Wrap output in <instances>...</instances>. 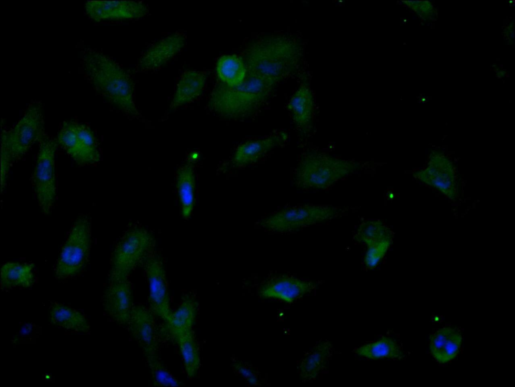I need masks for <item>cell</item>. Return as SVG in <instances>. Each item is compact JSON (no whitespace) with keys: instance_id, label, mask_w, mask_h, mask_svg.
I'll use <instances>...</instances> for the list:
<instances>
[{"instance_id":"9a60e30c","label":"cell","mask_w":515,"mask_h":387,"mask_svg":"<svg viewBox=\"0 0 515 387\" xmlns=\"http://www.w3.org/2000/svg\"><path fill=\"white\" fill-rule=\"evenodd\" d=\"M316 287L313 282L289 275L275 276L268 279L260 287V295L265 298L293 303Z\"/></svg>"},{"instance_id":"5bb4252c","label":"cell","mask_w":515,"mask_h":387,"mask_svg":"<svg viewBox=\"0 0 515 387\" xmlns=\"http://www.w3.org/2000/svg\"><path fill=\"white\" fill-rule=\"evenodd\" d=\"M155 314L149 307L134 306L127 325L146 357L156 355L158 339Z\"/></svg>"},{"instance_id":"7a4b0ae2","label":"cell","mask_w":515,"mask_h":387,"mask_svg":"<svg viewBox=\"0 0 515 387\" xmlns=\"http://www.w3.org/2000/svg\"><path fill=\"white\" fill-rule=\"evenodd\" d=\"M243 57L247 70L265 76L277 83L297 69L302 48L293 37L273 35L251 43L244 51Z\"/></svg>"},{"instance_id":"4fadbf2b","label":"cell","mask_w":515,"mask_h":387,"mask_svg":"<svg viewBox=\"0 0 515 387\" xmlns=\"http://www.w3.org/2000/svg\"><path fill=\"white\" fill-rule=\"evenodd\" d=\"M84 8L88 16L97 22L139 19L149 13L148 6L141 1H89Z\"/></svg>"},{"instance_id":"7c38bea8","label":"cell","mask_w":515,"mask_h":387,"mask_svg":"<svg viewBox=\"0 0 515 387\" xmlns=\"http://www.w3.org/2000/svg\"><path fill=\"white\" fill-rule=\"evenodd\" d=\"M413 176L450 199H454L457 196L454 167L450 159L441 152L432 151L426 167L415 172Z\"/></svg>"},{"instance_id":"d4e9b609","label":"cell","mask_w":515,"mask_h":387,"mask_svg":"<svg viewBox=\"0 0 515 387\" xmlns=\"http://www.w3.org/2000/svg\"><path fill=\"white\" fill-rule=\"evenodd\" d=\"M34 265L33 263L8 262L1 270V288L4 289L16 287H28L34 283Z\"/></svg>"},{"instance_id":"5b68a950","label":"cell","mask_w":515,"mask_h":387,"mask_svg":"<svg viewBox=\"0 0 515 387\" xmlns=\"http://www.w3.org/2000/svg\"><path fill=\"white\" fill-rule=\"evenodd\" d=\"M360 165L354 160L324 152H309L302 157L297 165L295 182L302 188L324 189L355 172Z\"/></svg>"},{"instance_id":"44dd1931","label":"cell","mask_w":515,"mask_h":387,"mask_svg":"<svg viewBox=\"0 0 515 387\" xmlns=\"http://www.w3.org/2000/svg\"><path fill=\"white\" fill-rule=\"evenodd\" d=\"M292 119L298 130L306 134L312 127L314 99L310 88L302 84L292 95L287 105Z\"/></svg>"},{"instance_id":"8fae6325","label":"cell","mask_w":515,"mask_h":387,"mask_svg":"<svg viewBox=\"0 0 515 387\" xmlns=\"http://www.w3.org/2000/svg\"><path fill=\"white\" fill-rule=\"evenodd\" d=\"M142 264L148 282L149 308L167 323L173 312L163 262L159 256L153 253Z\"/></svg>"},{"instance_id":"ac0fdd59","label":"cell","mask_w":515,"mask_h":387,"mask_svg":"<svg viewBox=\"0 0 515 387\" xmlns=\"http://www.w3.org/2000/svg\"><path fill=\"white\" fill-rule=\"evenodd\" d=\"M287 139V133L280 131L262 139L245 142L235 150L231 164L234 167H242L255 163L275 147L284 144Z\"/></svg>"},{"instance_id":"277c9868","label":"cell","mask_w":515,"mask_h":387,"mask_svg":"<svg viewBox=\"0 0 515 387\" xmlns=\"http://www.w3.org/2000/svg\"><path fill=\"white\" fill-rule=\"evenodd\" d=\"M43 108L30 104L22 117L9 131L1 134V181H6L11 164L25 155L45 134Z\"/></svg>"},{"instance_id":"6da1fadb","label":"cell","mask_w":515,"mask_h":387,"mask_svg":"<svg viewBox=\"0 0 515 387\" xmlns=\"http://www.w3.org/2000/svg\"><path fill=\"white\" fill-rule=\"evenodd\" d=\"M83 70L96 90L123 113L139 116L134 102V83L128 72L103 53L85 49L81 53Z\"/></svg>"},{"instance_id":"f546056e","label":"cell","mask_w":515,"mask_h":387,"mask_svg":"<svg viewBox=\"0 0 515 387\" xmlns=\"http://www.w3.org/2000/svg\"><path fill=\"white\" fill-rule=\"evenodd\" d=\"M393 232L384 223L379 220H370L362 222L359 226L354 239L364 243L367 246L380 240L393 238Z\"/></svg>"},{"instance_id":"52a82bcc","label":"cell","mask_w":515,"mask_h":387,"mask_svg":"<svg viewBox=\"0 0 515 387\" xmlns=\"http://www.w3.org/2000/svg\"><path fill=\"white\" fill-rule=\"evenodd\" d=\"M91 243L90 219L81 215L75 221L62 248L55 268L57 278L71 277L82 270L88 261Z\"/></svg>"},{"instance_id":"4dcf8cb0","label":"cell","mask_w":515,"mask_h":387,"mask_svg":"<svg viewBox=\"0 0 515 387\" xmlns=\"http://www.w3.org/2000/svg\"><path fill=\"white\" fill-rule=\"evenodd\" d=\"M156 386H180L179 380L158 360L157 355L146 357Z\"/></svg>"},{"instance_id":"4316f807","label":"cell","mask_w":515,"mask_h":387,"mask_svg":"<svg viewBox=\"0 0 515 387\" xmlns=\"http://www.w3.org/2000/svg\"><path fill=\"white\" fill-rule=\"evenodd\" d=\"M353 352L370 359H401L404 357L401 346L394 339L382 337L378 340L356 348Z\"/></svg>"},{"instance_id":"e0dca14e","label":"cell","mask_w":515,"mask_h":387,"mask_svg":"<svg viewBox=\"0 0 515 387\" xmlns=\"http://www.w3.org/2000/svg\"><path fill=\"white\" fill-rule=\"evenodd\" d=\"M130 282L128 279L110 281L104 300L108 315L115 322L127 324L133 307Z\"/></svg>"},{"instance_id":"cb8c5ba5","label":"cell","mask_w":515,"mask_h":387,"mask_svg":"<svg viewBox=\"0 0 515 387\" xmlns=\"http://www.w3.org/2000/svg\"><path fill=\"white\" fill-rule=\"evenodd\" d=\"M51 322L69 331L79 333H87L90 326L88 319L80 312L69 306L59 303H54L50 309Z\"/></svg>"},{"instance_id":"603a6c76","label":"cell","mask_w":515,"mask_h":387,"mask_svg":"<svg viewBox=\"0 0 515 387\" xmlns=\"http://www.w3.org/2000/svg\"><path fill=\"white\" fill-rule=\"evenodd\" d=\"M332 353V346L328 341L319 342L307 352L298 364V371L303 381L315 379L326 368Z\"/></svg>"},{"instance_id":"8992f818","label":"cell","mask_w":515,"mask_h":387,"mask_svg":"<svg viewBox=\"0 0 515 387\" xmlns=\"http://www.w3.org/2000/svg\"><path fill=\"white\" fill-rule=\"evenodd\" d=\"M154 240L146 229L136 228L127 231L113 253L110 281L128 279L131 272L153 253Z\"/></svg>"},{"instance_id":"1f68e13d","label":"cell","mask_w":515,"mask_h":387,"mask_svg":"<svg viewBox=\"0 0 515 387\" xmlns=\"http://www.w3.org/2000/svg\"><path fill=\"white\" fill-rule=\"evenodd\" d=\"M393 242V238L385 239L367 246L364 264L368 269L375 268L383 259Z\"/></svg>"},{"instance_id":"30bf717a","label":"cell","mask_w":515,"mask_h":387,"mask_svg":"<svg viewBox=\"0 0 515 387\" xmlns=\"http://www.w3.org/2000/svg\"><path fill=\"white\" fill-rule=\"evenodd\" d=\"M56 141L79 164H94L100 160L101 154L95 135L83 123L72 120L63 122Z\"/></svg>"},{"instance_id":"f1b7e54d","label":"cell","mask_w":515,"mask_h":387,"mask_svg":"<svg viewBox=\"0 0 515 387\" xmlns=\"http://www.w3.org/2000/svg\"><path fill=\"white\" fill-rule=\"evenodd\" d=\"M178 343L186 373L190 378L196 376L200 366L198 345L193 329L175 338Z\"/></svg>"},{"instance_id":"d6986e66","label":"cell","mask_w":515,"mask_h":387,"mask_svg":"<svg viewBox=\"0 0 515 387\" xmlns=\"http://www.w3.org/2000/svg\"><path fill=\"white\" fill-rule=\"evenodd\" d=\"M463 337L457 327L444 326L431 333L428 338L432 356L440 364L451 362L458 355Z\"/></svg>"},{"instance_id":"7402d4cb","label":"cell","mask_w":515,"mask_h":387,"mask_svg":"<svg viewBox=\"0 0 515 387\" xmlns=\"http://www.w3.org/2000/svg\"><path fill=\"white\" fill-rule=\"evenodd\" d=\"M207 80L205 72L186 70L177 84L169 108L175 110L196 100L202 93Z\"/></svg>"},{"instance_id":"484cf974","label":"cell","mask_w":515,"mask_h":387,"mask_svg":"<svg viewBox=\"0 0 515 387\" xmlns=\"http://www.w3.org/2000/svg\"><path fill=\"white\" fill-rule=\"evenodd\" d=\"M198 308V303L194 296L188 295L184 298L179 307L173 312L170 320L167 323L168 330L175 338L193 329Z\"/></svg>"},{"instance_id":"2e32d148","label":"cell","mask_w":515,"mask_h":387,"mask_svg":"<svg viewBox=\"0 0 515 387\" xmlns=\"http://www.w3.org/2000/svg\"><path fill=\"white\" fill-rule=\"evenodd\" d=\"M186 39L184 33L176 32L151 45L140 57L138 68L151 70L165 65L181 51Z\"/></svg>"},{"instance_id":"d6a6232c","label":"cell","mask_w":515,"mask_h":387,"mask_svg":"<svg viewBox=\"0 0 515 387\" xmlns=\"http://www.w3.org/2000/svg\"><path fill=\"white\" fill-rule=\"evenodd\" d=\"M233 366L235 370L245 378L250 384L254 385L257 383L258 380L256 375L248 366L239 362H235Z\"/></svg>"},{"instance_id":"9c48e42d","label":"cell","mask_w":515,"mask_h":387,"mask_svg":"<svg viewBox=\"0 0 515 387\" xmlns=\"http://www.w3.org/2000/svg\"><path fill=\"white\" fill-rule=\"evenodd\" d=\"M39 143L33 184L40 207L45 214H48L56 196L55 154L58 143L46 134Z\"/></svg>"},{"instance_id":"ffe728a7","label":"cell","mask_w":515,"mask_h":387,"mask_svg":"<svg viewBox=\"0 0 515 387\" xmlns=\"http://www.w3.org/2000/svg\"><path fill=\"white\" fill-rule=\"evenodd\" d=\"M197 158L189 156L186 161L177 171L176 187L183 217L188 219L195 205L196 179L195 164Z\"/></svg>"},{"instance_id":"ba28073f","label":"cell","mask_w":515,"mask_h":387,"mask_svg":"<svg viewBox=\"0 0 515 387\" xmlns=\"http://www.w3.org/2000/svg\"><path fill=\"white\" fill-rule=\"evenodd\" d=\"M342 210L327 205H304L282 209L259 222L265 229L275 232H289L332 219Z\"/></svg>"},{"instance_id":"3957f363","label":"cell","mask_w":515,"mask_h":387,"mask_svg":"<svg viewBox=\"0 0 515 387\" xmlns=\"http://www.w3.org/2000/svg\"><path fill=\"white\" fill-rule=\"evenodd\" d=\"M276 83L247 70L243 82L236 86L222 82L213 89L208 102L212 111L225 118L239 119L253 115L267 100Z\"/></svg>"},{"instance_id":"83f0119b","label":"cell","mask_w":515,"mask_h":387,"mask_svg":"<svg viewBox=\"0 0 515 387\" xmlns=\"http://www.w3.org/2000/svg\"><path fill=\"white\" fill-rule=\"evenodd\" d=\"M216 71L223 83L231 87L241 84L247 69L242 58L236 55H224L217 60Z\"/></svg>"}]
</instances>
